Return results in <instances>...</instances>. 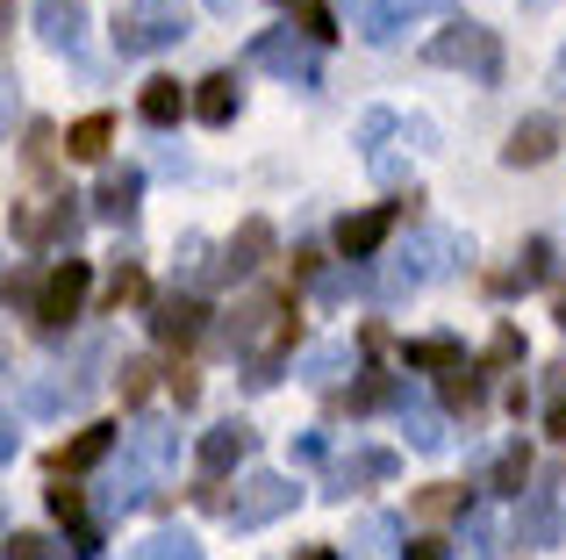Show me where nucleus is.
I'll return each instance as SVG.
<instances>
[{
  "instance_id": "obj_1",
  "label": "nucleus",
  "mask_w": 566,
  "mask_h": 560,
  "mask_svg": "<svg viewBox=\"0 0 566 560\" xmlns=\"http://www.w3.org/2000/svg\"><path fill=\"white\" fill-rule=\"evenodd\" d=\"M423 58L444 65V72H473V80H488V86L502 80V37L488 22H444L438 37L423 43Z\"/></svg>"
},
{
  "instance_id": "obj_2",
  "label": "nucleus",
  "mask_w": 566,
  "mask_h": 560,
  "mask_svg": "<svg viewBox=\"0 0 566 560\" xmlns=\"http://www.w3.org/2000/svg\"><path fill=\"white\" fill-rule=\"evenodd\" d=\"M452 259H467V238H452V230H409V245L395 252V267H387V288L380 294H409V288H430V280L452 273Z\"/></svg>"
},
{
  "instance_id": "obj_3",
  "label": "nucleus",
  "mask_w": 566,
  "mask_h": 560,
  "mask_svg": "<svg viewBox=\"0 0 566 560\" xmlns=\"http://www.w3.org/2000/svg\"><path fill=\"white\" fill-rule=\"evenodd\" d=\"M180 37H187V14H180V8H166V0H129V8L115 14V51H123V58L172 51Z\"/></svg>"
},
{
  "instance_id": "obj_4",
  "label": "nucleus",
  "mask_w": 566,
  "mask_h": 560,
  "mask_svg": "<svg viewBox=\"0 0 566 560\" xmlns=\"http://www.w3.org/2000/svg\"><path fill=\"white\" fill-rule=\"evenodd\" d=\"M216 510L237 525V532L273 525V518H287V510H294V481L287 475H244V481H237V496H222Z\"/></svg>"
},
{
  "instance_id": "obj_5",
  "label": "nucleus",
  "mask_w": 566,
  "mask_h": 560,
  "mask_svg": "<svg viewBox=\"0 0 566 560\" xmlns=\"http://www.w3.org/2000/svg\"><path fill=\"white\" fill-rule=\"evenodd\" d=\"M86 288H94V267H86V259L51 267V273L36 280V323H43V331H65V323L86 309Z\"/></svg>"
},
{
  "instance_id": "obj_6",
  "label": "nucleus",
  "mask_w": 566,
  "mask_h": 560,
  "mask_svg": "<svg viewBox=\"0 0 566 560\" xmlns=\"http://www.w3.org/2000/svg\"><path fill=\"white\" fill-rule=\"evenodd\" d=\"M438 14H452V0H366L359 8V37L387 51V43H401L409 29L438 22Z\"/></svg>"
},
{
  "instance_id": "obj_7",
  "label": "nucleus",
  "mask_w": 566,
  "mask_h": 560,
  "mask_svg": "<svg viewBox=\"0 0 566 560\" xmlns=\"http://www.w3.org/2000/svg\"><path fill=\"white\" fill-rule=\"evenodd\" d=\"M416 201H423V195H409V201H380V209H359V216H345V224H337V252H345V259H374L380 245L395 238V224L416 209Z\"/></svg>"
},
{
  "instance_id": "obj_8",
  "label": "nucleus",
  "mask_w": 566,
  "mask_h": 560,
  "mask_svg": "<svg viewBox=\"0 0 566 560\" xmlns=\"http://www.w3.org/2000/svg\"><path fill=\"white\" fill-rule=\"evenodd\" d=\"M251 65L280 72L287 86H316V43L294 37V29H265V37L251 43Z\"/></svg>"
},
{
  "instance_id": "obj_9",
  "label": "nucleus",
  "mask_w": 566,
  "mask_h": 560,
  "mask_svg": "<svg viewBox=\"0 0 566 560\" xmlns=\"http://www.w3.org/2000/svg\"><path fill=\"white\" fill-rule=\"evenodd\" d=\"M72 230H80V195H51V201L14 209V238L22 245H72Z\"/></svg>"
},
{
  "instance_id": "obj_10",
  "label": "nucleus",
  "mask_w": 566,
  "mask_h": 560,
  "mask_svg": "<svg viewBox=\"0 0 566 560\" xmlns=\"http://www.w3.org/2000/svg\"><path fill=\"white\" fill-rule=\"evenodd\" d=\"M251 446H259V432L230 417V424H216V432H201V446H193V460H201V475H208V481H222L230 467H244V460H251Z\"/></svg>"
},
{
  "instance_id": "obj_11",
  "label": "nucleus",
  "mask_w": 566,
  "mask_h": 560,
  "mask_svg": "<svg viewBox=\"0 0 566 560\" xmlns=\"http://www.w3.org/2000/svg\"><path fill=\"white\" fill-rule=\"evenodd\" d=\"M265 259H273V224H265V216H244V224H237V238L222 245L216 273H222V280H237V273H259Z\"/></svg>"
},
{
  "instance_id": "obj_12",
  "label": "nucleus",
  "mask_w": 566,
  "mask_h": 560,
  "mask_svg": "<svg viewBox=\"0 0 566 560\" xmlns=\"http://www.w3.org/2000/svg\"><path fill=\"white\" fill-rule=\"evenodd\" d=\"M395 467H401V460H395L387 446H359V453H345V460H331V489H323V496H337V504H345L352 489H366V481H387Z\"/></svg>"
},
{
  "instance_id": "obj_13",
  "label": "nucleus",
  "mask_w": 566,
  "mask_h": 560,
  "mask_svg": "<svg viewBox=\"0 0 566 560\" xmlns=\"http://www.w3.org/2000/svg\"><path fill=\"white\" fill-rule=\"evenodd\" d=\"M201 323H208V309L193 302V294H158V302H151V338H158V345H193Z\"/></svg>"
},
{
  "instance_id": "obj_14",
  "label": "nucleus",
  "mask_w": 566,
  "mask_h": 560,
  "mask_svg": "<svg viewBox=\"0 0 566 560\" xmlns=\"http://www.w3.org/2000/svg\"><path fill=\"white\" fill-rule=\"evenodd\" d=\"M137 201H144V173L137 166H108L101 173V187H94V216L101 224H129Z\"/></svg>"
},
{
  "instance_id": "obj_15",
  "label": "nucleus",
  "mask_w": 566,
  "mask_h": 560,
  "mask_svg": "<svg viewBox=\"0 0 566 560\" xmlns=\"http://www.w3.org/2000/svg\"><path fill=\"white\" fill-rule=\"evenodd\" d=\"M553 152H559V123H553V115H524V123L510 129V144H502L510 166H545Z\"/></svg>"
},
{
  "instance_id": "obj_16",
  "label": "nucleus",
  "mask_w": 566,
  "mask_h": 560,
  "mask_svg": "<svg viewBox=\"0 0 566 560\" xmlns=\"http://www.w3.org/2000/svg\"><path fill=\"white\" fill-rule=\"evenodd\" d=\"M115 453V424H86V432H72V446H57V460H51V475L65 481V475H86V467H101Z\"/></svg>"
},
{
  "instance_id": "obj_17",
  "label": "nucleus",
  "mask_w": 566,
  "mask_h": 560,
  "mask_svg": "<svg viewBox=\"0 0 566 560\" xmlns=\"http://www.w3.org/2000/svg\"><path fill=\"white\" fill-rule=\"evenodd\" d=\"M36 37L51 43V51H80L86 8H80V0H43V8H36Z\"/></svg>"
},
{
  "instance_id": "obj_18",
  "label": "nucleus",
  "mask_w": 566,
  "mask_h": 560,
  "mask_svg": "<svg viewBox=\"0 0 566 560\" xmlns=\"http://www.w3.org/2000/svg\"><path fill=\"white\" fill-rule=\"evenodd\" d=\"M187 108L201 115L208 129H230L237 123V80H230V72H208V80L187 94Z\"/></svg>"
},
{
  "instance_id": "obj_19",
  "label": "nucleus",
  "mask_w": 566,
  "mask_h": 560,
  "mask_svg": "<svg viewBox=\"0 0 566 560\" xmlns=\"http://www.w3.org/2000/svg\"><path fill=\"white\" fill-rule=\"evenodd\" d=\"M401 366H409V374H452V366H467V345H459V338H409V345H401Z\"/></svg>"
},
{
  "instance_id": "obj_20",
  "label": "nucleus",
  "mask_w": 566,
  "mask_h": 560,
  "mask_svg": "<svg viewBox=\"0 0 566 560\" xmlns=\"http://www.w3.org/2000/svg\"><path fill=\"white\" fill-rule=\"evenodd\" d=\"M172 446H180V432H172V424H137V432H129V467H144V475H166L172 467Z\"/></svg>"
},
{
  "instance_id": "obj_21",
  "label": "nucleus",
  "mask_w": 566,
  "mask_h": 560,
  "mask_svg": "<svg viewBox=\"0 0 566 560\" xmlns=\"http://www.w3.org/2000/svg\"><path fill=\"white\" fill-rule=\"evenodd\" d=\"M559 532H566L559 504H553L545 489H531V496H524V518H516V539H524V547H559Z\"/></svg>"
},
{
  "instance_id": "obj_22",
  "label": "nucleus",
  "mask_w": 566,
  "mask_h": 560,
  "mask_svg": "<svg viewBox=\"0 0 566 560\" xmlns=\"http://www.w3.org/2000/svg\"><path fill=\"white\" fill-rule=\"evenodd\" d=\"M137 115H144L151 129H172V123L187 115V86H180V80H151V86H144V101H137Z\"/></svg>"
},
{
  "instance_id": "obj_23",
  "label": "nucleus",
  "mask_w": 566,
  "mask_h": 560,
  "mask_svg": "<svg viewBox=\"0 0 566 560\" xmlns=\"http://www.w3.org/2000/svg\"><path fill=\"white\" fill-rule=\"evenodd\" d=\"M401 432H409L416 453H444V417L430 403H416V395H401Z\"/></svg>"
},
{
  "instance_id": "obj_24",
  "label": "nucleus",
  "mask_w": 566,
  "mask_h": 560,
  "mask_svg": "<svg viewBox=\"0 0 566 560\" xmlns=\"http://www.w3.org/2000/svg\"><path fill=\"white\" fill-rule=\"evenodd\" d=\"M108 137H115L108 115H80V123L65 129V152H72V158H101V152H108Z\"/></svg>"
},
{
  "instance_id": "obj_25",
  "label": "nucleus",
  "mask_w": 566,
  "mask_h": 560,
  "mask_svg": "<svg viewBox=\"0 0 566 560\" xmlns=\"http://www.w3.org/2000/svg\"><path fill=\"white\" fill-rule=\"evenodd\" d=\"M553 273H559L553 245H545V238H531V245H524V267H516L510 280H502V288H545V280H553Z\"/></svg>"
},
{
  "instance_id": "obj_26",
  "label": "nucleus",
  "mask_w": 566,
  "mask_h": 560,
  "mask_svg": "<svg viewBox=\"0 0 566 560\" xmlns=\"http://www.w3.org/2000/svg\"><path fill=\"white\" fill-rule=\"evenodd\" d=\"M352 417H366V409H380V403H395V374H380V366H366L359 381H352Z\"/></svg>"
},
{
  "instance_id": "obj_27",
  "label": "nucleus",
  "mask_w": 566,
  "mask_h": 560,
  "mask_svg": "<svg viewBox=\"0 0 566 560\" xmlns=\"http://www.w3.org/2000/svg\"><path fill=\"white\" fill-rule=\"evenodd\" d=\"M524 481H531V453L524 446H510L495 467H488V489L495 496H524Z\"/></svg>"
},
{
  "instance_id": "obj_28",
  "label": "nucleus",
  "mask_w": 566,
  "mask_h": 560,
  "mask_svg": "<svg viewBox=\"0 0 566 560\" xmlns=\"http://www.w3.org/2000/svg\"><path fill=\"white\" fill-rule=\"evenodd\" d=\"M444 403H452V409H467V417H473V409L488 403L481 374H473V366H452V374H444Z\"/></svg>"
},
{
  "instance_id": "obj_29",
  "label": "nucleus",
  "mask_w": 566,
  "mask_h": 560,
  "mask_svg": "<svg viewBox=\"0 0 566 560\" xmlns=\"http://www.w3.org/2000/svg\"><path fill=\"white\" fill-rule=\"evenodd\" d=\"M287 14L302 22V37H308V43H331V37H337V14L323 8V0H287Z\"/></svg>"
},
{
  "instance_id": "obj_30",
  "label": "nucleus",
  "mask_w": 566,
  "mask_h": 560,
  "mask_svg": "<svg viewBox=\"0 0 566 560\" xmlns=\"http://www.w3.org/2000/svg\"><path fill=\"white\" fill-rule=\"evenodd\" d=\"M352 547H359V560H387V547H395V518H359V532H352Z\"/></svg>"
},
{
  "instance_id": "obj_31",
  "label": "nucleus",
  "mask_w": 566,
  "mask_h": 560,
  "mask_svg": "<svg viewBox=\"0 0 566 560\" xmlns=\"http://www.w3.org/2000/svg\"><path fill=\"white\" fill-rule=\"evenodd\" d=\"M345 360H352L345 345H316V352H302V381H316V388H323V381L345 374Z\"/></svg>"
},
{
  "instance_id": "obj_32",
  "label": "nucleus",
  "mask_w": 566,
  "mask_h": 560,
  "mask_svg": "<svg viewBox=\"0 0 566 560\" xmlns=\"http://www.w3.org/2000/svg\"><path fill=\"white\" fill-rule=\"evenodd\" d=\"M129 560H201V547H193L187 532H158V539H144Z\"/></svg>"
},
{
  "instance_id": "obj_33",
  "label": "nucleus",
  "mask_w": 566,
  "mask_h": 560,
  "mask_svg": "<svg viewBox=\"0 0 566 560\" xmlns=\"http://www.w3.org/2000/svg\"><path fill=\"white\" fill-rule=\"evenodd\" d=\"M151 381H158V366H151V360H123L115 388H123V403H144V395H151Z\"/></svg>"
},
{
  "instance_id": "obj_34",
  "label": "nucleus",
  "mask_w": 566,
  "mask_h": 560,
  "mask_svg": "<svg viewBox=\"0 0 566 560\" xmlns=\"http://www.w3.org/2000/svg\"><path fill=\"white\" fill-rule=\"evenodd\" d=\"M144 489H151V475H144V467H129V460H123V475L108 481V504H115V510H129V504H144Z\"/></svg>"
},
{
  "instance_id": "obj_35",
  "label": "nucleus",
  "mask_w": 566,
  "mask_h": 560,
  "mask_svg": "<svg viewBox=\"0 0 566 560\" xmlns=\"http://www.w3.org/2000/svg\"><path fill=\"white\" fill-rule=\"evenodd\" d=\"M467 510V489H423L416 496V518H459Z\"/></svg>"
},
{
  "instance_id": "obj_36",
  "label": "nucleus",
  "mask_w": 566,
  "mask_h": 560,
  "mask_svg": "<svg viewBox=\"0 0 566 560\" xmlns=\"http://www.w3.org/2000/svg\"><path fill=\"white\" fill-rule=\"evenodd\" d=\"M516 360H524V331H516V323H502V331L488 338V360L481 366H516Z\"/></svg>"
},
{
  "instance_id": "obj_37",
  "label": "nucleus",
  "mask_w": 566,
  "mask_h": 560,
  "mask_svg": "<svg viewBox=\"0 0 566 560\" xmlns=\"http://www.w3.org/2000/svg\"><path fill=\"white\" fill-rule=\"evenodd\" d=\"M0 560H57V547L43 532H8V547H0Z\"/></svg>"
},
{
  "instance_id": "obj_38",
  "label": "nucleus",
  "mask_w": 566,
  "mask_h": 560,
  "mask_svg": "<svg viewBox=\"0 0 566 560\" xmlns=\"http://www.w3.org/2000/svg\"><path fill=\"white\" fill-rule=\"evenodd\" d=\"M43 504H51V518H57V525H80V510H86V496H80V489H72V481H57V489H51V496H43Z\"/></svg>"
},
{
  "instance_id": "obj_39",
  "label": "nucleus",
  "mask_w": 566,
  "mask_h": 560,
  "mask_svg": "<svg viewBox=\"0 0 566 560\" xmlns=\"http://www.w3.org/2000/svg\"><path fill=\"white\" fill-rule=\"evenodd\" d=\"M137 294H144V273H137V267H115V280H108V309L123 317V302H137Z\"/></svg>"
},
{
  "instance_id": "obj_40",
  "label": "nucleus",
  "mask_w": 566,
  "mask_h": 560,
  "mask_svg": "<svg viewBox=\"0 0 566 560\" xmlns=\"http://www.w3.org/2000/svg\"><path fill=\"white\" fill-rule=\"evenodd\" d=\"M166 388H172V403H193V395H201V381H193V366H172V374H166Z\"/></svg>"
},
{
  "instance_id": "obj_41",
  "label": "nucleus",
  "mask_w": 566,
  "mask_h": 560,
  "mask_svg": "<svg viewBox=\"0 0 566 560\" xmlns=\"http://www.w3.org/2000/svg\"><path fill=\"white\" fill-rule=\"evenodd\" d=\"M401 560H444V539H416V547L401 553Z\"/></svg>"
},
{
  "instance_id": "obj_42",
  "label": "nucleus",
  "mask_w": 566,
  "mask_h": 560,
  "mask_svg": "<svg viewBox=\"0 0 566 560\" xmlns=\"http://www.w3.org/2000/svg\"><path fill=\"white\" fill-rule=\"evenodd\" d=\"M545 432H553V438H566V403H553V417H545Z\"/></svg>"
},
{
  "instance_id": "obj_43",
  "label": "nucleus",
  "mask_w": 566,
  "mask_h": 560,
  "mask_svg": "<svg viewBox=\"0 0 566 560\" xmlns=\"http://www.w3.org/2000/svg\"><path fill=\"white\" fill-rule=\"evenodd\" d=\"M553 323H559V331H566V288H559V302H553Z\"/></svg>"
},
{
  "instance_id": "obj_44",
  "label": "nucleus",
  "mask_w": 566,
  "mask_h": 560,
  "mask_svg": "<svg viewBox=\"0 0 566 560\" xmlns=\"http://www.w3.org/2000/svg\"><path fill=\"white\" fill-rule=\"evenodd\" d=\"M553 86H559V94H566V51H559V65H553Z\"/></svg>"
},
{
  "instance_id": "obj_45",
  "label": "nucleus",
  "mask_w": 566,
  "mask_h": 560,
  "mask_svg": "<svg viewBox=\"0 0 566 560\" xmlns=\"http://www.w3.org/2000/svg\"><path fill=\"white\" fill-rule=\"evenodd\" d=\"M208 8H216V14H237V8H244V0H208Z\"/></svg>"
},
{
  "instance_id": "obj_46",
  "label": "nucleus",
  "mask_w": 566,
  "mask_h": 560,
  "mask_svg": "<svg viewBox=\"0 0 566 560\" xmlns=\"http://www.w3.org/2000/svg\"><path fill=\"white\" fill-rule=\"evenodd\" d=\"M302 560H337V553H331V547H308V553H302Z\"/></svg>"
},
{
  "instance_id": "obj_47",
  "label": "nucleus",
  "mask_w": 566,
  "mask_h": 560,
  "mask_svg": "<svg viewBox=\"0 0 566 560\" xmlns=\"http://www.w3.org/2000/svg\"><path fill=\"white\" fill-rule=\"evenodd\" d=\"M0 37H8V0H0Z\"/></svg>"
},
{
  "instance_id": "obj_48",
  "label": "nucleus",
  "mask_w": 566,
  "mask_h": 560,
  "mask_svg": "<svg viewBox=\"0 0 566 560\" xmlns=\"http://www.w3.org/2000/svg\"><path fill=\"white\" fill-rule=\"evenodd\" d=\"M524 8H553V0H524Z\"/></svg>"
},
{
  "instance_id": "obj_49",
  "label": "nucleus",
  "mask_w": 566,
  "mask_h": 560,
  "mask_svg": "<svg viewBox=\"0 0 566 560\" xmlns=\"http://www.w3.org/2000/svg\"><path fill=\"white\" fill-rule=\"evenodd\" d=\"M0 94H8V80H0Z\"/></svg>"
}]
</instances>
